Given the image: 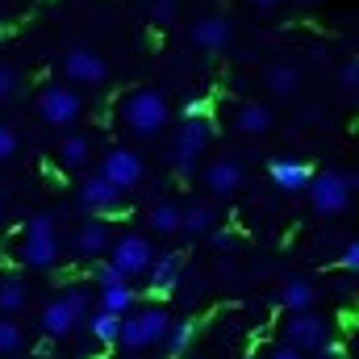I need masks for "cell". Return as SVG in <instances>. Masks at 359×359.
Instances as JSON below:
<instances>
[{
	"mask_svg": "<svg viewBox=\"0 0 359 359\" xmlns=\"http://www.w3.org/2000/svg\"><path fill=\"white\" fill-rule=\"evenodd\" d=\"M168 117H172V109L159 88H134L121 100V121L134 138H159L168 130Z\"/></svg>",
	"mask_w": 359,
	"mask_h": 359,
	"instance_id": "1",
	"label": "cell"
},
{
	"mask_svg": "<svg viewBox=\"0 0 359 359\" xmlns=\"http://www.w3.org/2000/svg\"><path fill=\"white\" fill-rule=\"evenodd\" d=\"M305 196H309L313 213H322V217H339V213L351 209L355 188H351L347 172H313L309 188H305Z\"/></svg>",
	"mask_w": 359,
	"mask_h": 359,
	"instance_id": "2",
	"label": "cell"
},
{
	"mask_svg": "<svg viewBox=\"0 0 359 359\" xmlns=\"http://www.w3.org/2000/svg\"><path fill=\"white\" fill-rule=\"evenodd\" d=\"M84 318H88V292L67 288L59 301H46V305H42V313H38V330H42L46 339H63V334H72L76 322H84Z\"/></svg>",
	"mask_w": 359,
	"mask_h": 359,
	"instance_id": "3",
	"label": "cell"
},
{
	"mask_svg": "<svg viewBox=\"0 0 359 359\" xmlns=\"http://www.w3.org/2000/svg\"><path fill=\"white\" fill-rule=\"evenodd\" d=\"M168 326H172V318H168V309H163V305L134 309V313H126V318H121V347H130V351L155 347V343H163Z\"/></svg>",
	"mask_w": 359,
	"mask_h": 359,
	"instance_id": "4",
	"label": "cell"
},
{
	"mask_svg": "<svg viewBox=\"0 0 359 359\" xmlns=\"http://www.w3.org/2000/svg\"><path fill=\"white\" fill-rule=\"evenodd\" d=\"M205 142H209V113H184L176 130V142H172V168L176 176H188L192 163L205 155Z\"/></svg>",
	"mask_w": 359,
	"mask_h": 359,
	"instance_id": "5",
	"label": "cell"
},
{
	"mask_svg": "<svg viewBox=\"0 0 359 359\" xmlns=\"http://www.w3.org/2000/svg\"><path fill=\"white\" fill-rule=\"evenodd\" d=\"M80 113H84V96L72 84H46L38 96V117L55 130H67L72 121H80Z\"/></svg>",
	"mask_w": 359,
	"mask_h": 359,
	"instance_id": "6",
	"label": "cell"
},
{
	"mask_svg": "<svg viewBox=\"0 0 359 359\" xmlns=\"http://www.w3.org/2000/svg\"><path fill=\"white\" fill-rule=\"evenodd\" d=\"M21 259H25L29 268H42V271L59 259V238H55V217H50V213H34V217H29Z\"/></svg>",
	"mask_w": 359,
	"mask_h": 359,
	"instance_id": "7",
	"label": "cell"
},
{
	"mask_svg": "<svg viewBox=\"0 0 359 359\" xmlns=\"http://www.w3.org/2000/svg\"><path fill=\"white\" fill-rule=\"evenodd\" d=\"M155 247L147 234H121L117 243H109V264L121 271V276H147L155 264Z\"/></svg>",
	"mask_w": 359,
	"mask_h": 359,
	"instance_id": "8",
	"label": "cell"
},
{
	"mask_svg": "<svg viewBox=\"0 0 359 359\" xmlns=\"http://www.w3.org/2000/svg\"><path fill=\"white\" fill-rule=\"evenodd\" d=\"M284 339L297 343L305 355H309V351H322V347H330V322H326L322 313H313V309H297V313H288V322H284Z\"/></svg>",
	"mask_w": 359,
	"mask_h": 359,
	"instance_id": "9",
	"label": "cell"
},
{
	"mask_svg": "<svg viewBox=\"0 0 359 359\" xmlns=\"http://www.w3.org/2000/svg\"><path fill=\"white\" fill-rule=\"evenodd\" d=\"M63 76H67L72 84H80V88L104 84V80H109V63H104V55L92 50V46H72V50L63 55Z\"/></svg>",
	"mask_w": 359,
	"mask_h": 359,
	"instance_id": "10",
	"label": "cell"
},
{
	"mask_svg": "<svg viewBox=\"0 0 359 359\" xmlns=\"http://www.w3.org/2000/svg\"><path fill=\"white\" fill-rule=\"evenodd\" d=\"M100 172L113 180L121 192H130V188H138V184H142V176H147V163H142V155H138V151H130V147H113V151L104 155Z\"/></svg>",
	"mask_w": 359,
	"mask_h": 359,
	"instance_id": "11",
	"label": "cell"
},
{
	"mask_svg": "<svg viewBox=\"0 0 359 359\" xmlns=\"http://www.w3.org/2000/svg\"><path fill=\"white\" fill-rule=\"evenodd\" d=\"M192 42L201 46V50H209V55H217V50H226L230 46V38H234V25H230V17L226 13H205V17H196L192 21Z\"/></svg>",
	"mask_w": 359,
	"mask_h": 359,
	"instance_id": "12",
	"label": "cell"
},
{
	"mask_svg": "<svg viewBox=\"0 0 359 359\" xmlns=\"http://www.w3.org/2000/svg\"><path fill=\"white\" fill-rule=\"evenodd\" d=\"M121 196H126V192L104 176V172H96V176H88L80 184V205H84L88 213H113V209L121 205Z\"/></svg>",
	"mask_w": 359,
	"mask_h": 359,
	"instance_id": "13",
	"label": "cell"
},
{
	"mask_svg": "<svg viewBox=\"0 0 359 359\" xmlns=\"http://www.w3.org/2000/svg\"><path fill=\"white\" fill-rule=\"evenodd\" d=\"M205 188L213 192V196H234L238 188H243V163L234 159V155H217L209 168H205Z\"/></svg>",
	"mask_w": 359,
	"mask_h": 359,
	"instance_id": "14",
	"label": "cell"
},
{
	"mask_svg": "<svg viewBox=\"0 0 359 359\" xmlns=\"http://www.w3.org/2000/svg\"><path fill=\"white\" fill-rule=\"evenodd\" d=\"M268 176H271V184H276L280 192L297 196V192H305V188H309L313 168H309V163H301V159H271V163H268Z\"/></svg>",
	"mask_w": 359,
	"mask_h": 359,
	"instance_id": "15",
	"label": "cell"
},
{
	"mask_svg": "<svg viewBox=\"0 0 359 359\" xmlns=\"http://www.w3.org/2000/svg\"><path fill=\"white\" fill-rule=\"evenodd\" d=\"M271 126H276V113H271L264 100H243L234 109V130L247 134V138H264Z\"/></svg>",
	"mask_w": 359,
	"mask_h": 359,
	"instance_id": "16",
	"label": "cell"
},
{
	"mask_svg": "<svg viewBox=\"0 0 359 359\" xmlns=\"http://www.w3.org/2000/svg\"><path fill=\"white\" fill-rule=\"evenodd\" d=\"M264 88L276 96V100H292L297 92H301V67L297 63H268V72H264Z\"/></svg>",
	"mask_w": 359,
	"mask_h": 359,
	"instance_id": "17",
	"label": "cell"
},
{
	"mask_svg": "<svg viewBox=\"0 0 359 359\" xmlns=\"http://www.w3.org/2000/svg\"><path fill=\"white\" fill-rule=\"evenodd\" d=\"M104 251H109V226L96 222V217L80 222V226H76V255L92 259V255H104Z\"/></svg>",
	"mask_w": 359,
	"mask_h": 359,
	"instance_id": "18",
	"label": "cell"
},
{
	"mask_svg": "<svg viewBox=\"0 0 359 359\" xmlns=\"http://www.w3.org/2000/svg\"><path fill=\"white\" fill-rule=\"evenodd\" d=\"M313 301H318L313 280H305V276H288V280L280 284V305H284L288 313H297V309H313Z\"/></svg>",
	"mask_w": 359,
	"mask_h": 359,
	"instance_id": "19",
	"label": "cell"
},
{
	"mask_svg": "<svg viewBox=\"0 0 359 359\" xmlns=\"http://www.w3.org/2000/svg\"><path fill=\"white\" fill-rule=\"evenodd\" d=\"M213 226H217V209L205 205V201L188 205L184 217H180V234H188V238H205V234H213Z\"/></svg>",
	"mask_w": 359,
	"mask_h": 359,
	"instance_id": "20",
	"label": "cell"
},
{
	"mask_svg": "<svg viewBox=\"0 0 359 359\" xmlns=\"http://www.w3.org/2000/svg\"><path fill=\"white\" fill-rule=\"evenodd\" d=\"M88 159H92V142L84 138V134H67L63 142H59V168L63 172H84L88 168Z\"/></svg>",
	"mask_w": 359,
	"mask_h": 359,
	"instance_id": "21",
	"label": "cell"
},
{
	"mask_svg": "<svg viewBox=\"0 0 359 359\" xmlns=\"http://www.w3.org/2000/svg\"><path fill=\"white\" fill-rule=\"evenodd\" d=\"M180 271H184V259H180L176 251H163V255H155V264H151V288L155 292H172L180 280Z\"/></svg>",
	"mask_w": 359,
	"mask_h": 359,
	"instance_id": "22",
	"label": "cell"
},
{
	"mask_svg": "<svg viewBox=\"0 0 359 359\" xmlns=\"http://www.w3.org/2000/svg\"><path fill=\"white\" fill-rule=\"evenodd\" d=\"M88 330L96 343H104V347H113V343H121V313H113V309H96L88 318Z\"/></svg>",
	"mask_w": 359,
	"mask_h": 359,
	"instance_id": "23",
	"label": "cell"
},
{
	"mask_svg": "<svg viewBox=\"0 0 359 359\" xmlns=\"http://www.w3.org/2000/svg\"><path fill=\"white\" fill-rule=\"evenodd\" d=\"M180 217H184V209H180L176 201H159L147 213V230L151 234H180Z\"/></svg>",
	"mask_w": 359,
	"mask_h": 359,
	"instance_id": "24",
	"label": "cell"
},
{
	"mask_svg": "<svg viewBox=\"0 0 359 359\" xmlns=\"http://www.w3.org/2000/svg\"><path fill=\"white\" fill-rule=\"evenodd\" d=\"M25 301H29V284L25 280H17V276H8V280H0V313H21L25 309Z\"/></svg>",
	"mask_w": 359,
	"mask_h": 359,
	"instance_id": "25",
	"label": "cell"
},
{
	"mask_svg": "<svg viewBox=\"0 0 359 359\" xmlns=\"http://www.w3.org/2000/svg\"><path fill=\"white\" fill-rule=\"evenodd\" d=\"M25 347V330L13 313H0V355H21Z\"/></svg>",
	"mask_w": 359,
	"mask_h": 359,
	"instance_id": "26",
	"label": "cell"
},
{
	"mask_svg": "<svg viewBox=\"0 0 359 359\" xmlns=\"http://www.w3.org/2000/svg\"><path fill=\"white\" fill-rule=\"evenodd\" d=\"M100 305L126 318V313L134 309V288H130V280H126V284H109V288H100Z\"/></svg>",
	"mask_w": 359,
	"mask_h": 359,
	"instance_id": "27",
	"label": "cell"
},
{
	"mask_svg": "<svg viewBox=\"0 0 359 359\" xmlns=\"http://www.w3.org/2000/svg\"><path fill=\"white\" fill-rule=\"evenodd\" d=\"M192 334H196V326H192V322H184V318H180V322H172V326H168V334H163L168 355H184V351L192 347Z\"/></svg>",
	"mask_w": 359,
	"mask_h": 359,
	"instance_id": "28",
	"label": "cell"
},
{
	"mask_svg": "<svg viewBox=\"0 0 359 359\" xmlns=\"http://www.w3.org/2000/svg\"><path fill=\"white\" fill-rule=\"evenodd\" d=\"M13 155H17V134H13V126L0 121V163L13 159Z\"/></svg>",
	"mask_w": 359,
	"mask_h": 359,
	"instance_id": "29",
	"label": "cell"
},
{
	"mask_svg": "<svg viewBox=\"0 0 359 359\" xmlns=\"http://www.w3.org/2000/svg\"><path fill=\"white\" fill-rule=\"evenodd\" d=\"M126 280H130V276H121L113 264H100V268H96V284H100V288H109V284H126Z\"/></svg>",
	"mask_w": 359,
	"mask_h": 359,
	"instance_id": "30",
	"label": "cell"
},
{
	"mask_svg": "<svg viewBox=\"0 0 359 359\" xmlns=\"http://www.w3.org/2000/svg\"><path fill=\"white\" fill-rule=\"evenodd\" d=\"M339 84H343V88H359V59H347V63L339 67Z\"/></svg>",
	"mask_w": 359,
	"mask_h": 359,
	"instance_id": "31",
	"label": "cell"
},
{
	"mask_svg": "<svg viewBox=\"0 0 359 359\" xmlns=\"http://www.w3.org/2000/svg\"><path fill=\"white\" fill-rule=\"evenodd\" d=\"M339 264H343V271H359V238H351V243L343 247V255H339Z\"/></svg>",
	"mask_w": 359,
	"mask_h": 359,
	"instance_id": "32",
	"label": "cell"
},
{
	"mask_svg": "<svg viewBox=\"0 0 359 359\" xmlns=\"http://www.w3.org/2000/svg\"><path fill=\"white\" fill-rule=\"evenodd\" d=\"M268 359H305V351H301L297 343H288V339H284L280 347H271V351H268Z\"/></svg>",
	"mask_w": 359,
	"mask_h": 359,
	"instance_id": "33",
	"label": "cell"
},
{
	"mask_svg": "<svg viewBox=\"0 0 359 359\" xmlns=\"http://www.w3.org/2000/svg\"><path fill=\"white\" fill-rule=\"evenodd\" d=\"M13 88H17V76H13V67H4V63H0V100H8Z\"/></svg>",
	"mask_w": 359,
	"mask_h": 359,
	"instance_id": "34",
	"label": "cell"
},
{
	"mask_svg": "<svg viewBox=\"0 0 359 359\" xmlns=\"http://www.w3.org/2000/svg\"><path fill=\"white\" fill-rule=\"evenodd\" d=\"M155 17H159V21H172V17H176V4H159V0H155Z\"/></svg>",
	"mask_w": 359,
	"mask_h": 359,
	"instance_id": "35",
	"label": "cell"
},
{
	"mask_svg": "<svg viewBox=\"0 0 359 359\" xmlns=\"http://www.w3.org/2000/svg\"><path fill=\"white\" fill-rule=\"evenodd\" d=\"M213 247H217V251H230V247H234V234H213Z\"/></svg>",
	"mask_w": 359,
	"mask_h": 359,
	"instance_id": "36",
	"label": "cell"
},
{
	"mask_svg": "<svg viewBox=\"0 0 359 359\" xmlns=\"http://www.w3.org/2000/svg\"><path fill=\"white\" fill-rule=\"evenodd\" d=\"M305 359H339V347H322V351H309Z\"/></svg>",
	"mask_w": 359,
	"mask_h": 359,
	"instance_id": "37",
	"label": "cell"
},
{
	"mask_svg": "<svg viewBox=\"0 0 359 359\" xmlns=\"http://www.w3.org/2000/svg\"><path fill=\"white\" fill-rule=\"evenodd\" d=\"M247 4H251V8H259V13H268V8H276V4H280V0H247Z\"/></svg>",
	"mask_w": 359,
	"mask_h": 359,
	"instance_id": "38",
	"label": "cell"
},
{
	"mask_svg": "<svg viewBox=\"0 0 359 359\" xmlns=\"http://www.w3.org/2000/svg\"><path fill=\"white\" fill-rule=\"evenodd\" d=\"M347 180H351V188L359 192V172H347Z\"/></svg>",
	"mask_w": 359,
	"mask_h": 359,
	"instance_id": "39",
	"label": "cell"
},
{
	"mask_svg": "<svg viewBox=\"0 0 359 359\" xmlns=\"http://www.w3.org/2000/svg\"><path fill=\"white\" fill-rule=\"evenodd\" d=\"M159 4H176V0H159Z\"/></svg>",
	"mask_w": 359,
	"mask_h": 359,
	"instance_id": "40",
	"label": "cell"
},
{
	"mask_svg": "<svg viewBox=\"0 0 359 359\" xmlns=\"http://www.w3.org/2000/svg\"><path fill=\"white\" fill-rule=\"evenodd\" d=\"M0 213H4V209H0Z\"/></svg>",
	"mask_w": 359,
	"mask_h": 359,
	"instance_id": "41",
	"label": "cell"
}]
</instances>
